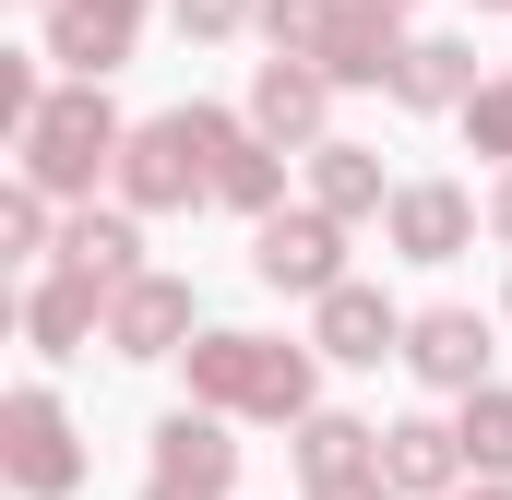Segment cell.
<instances>
[{
	"label": "cell",
	"mask_w": 512,
	"mask_h": 500,
	"mask_svg": "<svg viewBox=\"0 0 512 500\" xmlns=\"http://www.w3.org/2000/svg\"><path fill=\"white\" fill-rule=\"evenodd\" d=\"M334 346H346V358H382V310H370V298H334Z\"/></svg>",
	"instance_id": "cell-3"
},
{
	"label": "cell",
	"mask_w": 512,
	"mask_h": 500,
	"mask_svg": "<svg viewBox=\"0 0 512 500\" xmlns=\"http://www.w3.org/2000/svg\"><path fill=\"white\" fill-rule=\"evenodd\" d=\"M417 358H429L441 381H465V370H477V322H429V346H417Z\"/></svg>",
	"instance_id": "cell-1"
},
{
	"label": "cell",
	"mask_w": 512,
	"mask_h": 500,
	"mask_svg": "<svg viewBox=\"0 0 512 500\" xmlns=\"http://www.w3.org/2000/svg\"><path fill=\"white\" fill-rule=\"evenodd\" d=\"M262 262H274V274H298V286H310V274H322V227H274V239H262Z\"/></svg>",
	"instance_id": "cell-2"
}]
</instances>
